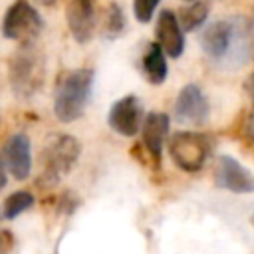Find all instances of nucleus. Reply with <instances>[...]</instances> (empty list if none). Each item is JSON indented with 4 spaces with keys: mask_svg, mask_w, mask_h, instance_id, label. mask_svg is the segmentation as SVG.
I'll return each instance as SVG.
<instances>
[{
    "mask_svg": "<svg viewBox=\"0 0 254 254\" xmlns=\"http://www.w3.org/2000/svg\"><path fill=\"white\" fill-rule=\"evenodd\" d=\"M206 16H208V4L202 2V0H192L189 6L181 8L177 18H179V24H181L183 32H192L198 26L204 24Z\"/></svg>",
    "mask_w": 254,
    "mask_h": 254,
    "instance_id": "15",
    "label": "nucleus"
},
{
    "mask_svg": "<svg viewBox=\"0 0 254 254\" xmlns=\"http://www.w3.org/2000/svg\"><path fill=\"white\" fill-rule=\"evenodd\" d=\"M246 91L250 93V97H252V101H254V73L248 77V81H246Z\"/></svg>",
    "mask_w": 254,
    "mask_h": 254,
    "instance_id": "22",
    "label": "nucleus"
},
{
    "mask_svg": "<svg viewBox=\"0 0 254 254\" xmlns=\"http://www.w3.org/2000/svg\"><path fill=\"white\" fill-rule=\"evenodd\" d=\"M44 56L34 44H20L8 62V79L16 97L30 99L44 83Z\"/></svg>",
    "mask_w": 254,
    "mask_h": 254,
    "instance_id": "2",
    "label": "nucleus"
},
{
    "mask_svg": "<svg viewBox=\"0 0 254 254\" xmlns=\"http://www.w3.org/2000/svg\"><path fill=\"white\" fill-rule=\"evenodd\" d=\"M159 2L161 0H133V14H135L137 22H141V24L151 22Z\"/></svg>",
    "mask_w": 254,
    "mask_h": 254,
    "instance_id": "18",
    "label": "nucleus"
},
{
    "mask_svg": "<svg viewBox=\"0 0 254 254\" xmlns=\"http://www.w3.org/2000/svg\"><path fill=\"white\" fill-rule=\"evenodd\" d=\"M44 28L42 16L28 0H16L4 14L2 34L18 44H34Z\"/></svg>",
    "mask_w": 254,
    "mask_h": 254,
    "instance_id": "5",
    "label": "nucleus"
},
{
    "mask_svg": "<svg viewBox=\"0 0 254 254\" xmlns=\"http://www.w3.org/2000/svg\"><path fill=\"white\" fill-rule=\"evenodd\" d=\"M155 34H157V44L161 46L165 56L179 58L183 54V50H185V32H183L175 12L163 10L159 14Z\"/></svg>",
    "mask_w": 254,
    "mask_h": 254,
    "instance_id": "12",
    "label": "nucleus"
},
{
    "mask_svg": "<svg viewBox=\"0 0 254 254\" xmlns=\"http://www.w3.org/2000/svg\"><path fill=\"white\" fill-rule=\"evenodd\" d=\"M93 85V71L87 67L67 69L60 75L54 93V113L58 121L71 123L83 115Z\"/></svg>",
    "mask_w": 254,
    "mask_h": 254,
    "instance_id": "1",
    "label": "nucleus"
},
{
    "mask_svg": "<svg viewBox=\"0 0 254 254\" xmlns=\"http://www.w3.org/2000/svg\"><path fill=\"white\" fill-rule=\"evenodd\" d=\"M141 67H143V75L149 83L159 85L165 81L167 77V60H165V52L161 50L159 44H149L147 52L141 60Z\"/></svg>",
    "mask_w": 254,
    "mask_h": 254,
    "instance_id": "14",
    "label": "nucleus"
},
{
    "mask_svg": "<svg viewBox=\"0 0 254 254\" xmlns=\"http://www.w3.org/2000/svg\"><path fill=\"white\" fill-rule=\"evenodd\" d=\"M125 28V18H123V10L119 4H111L109 10H107V22H105V32L107 36L115 38L123 32Z\"/></svg>",
    "mask_w": 254,
    "mask_h": 254,
    "instance_id": "17",
    "label": "nucleus"
},
{
    "mask_svg": "<svg viewBox=\"0 0 254 254\" xmlns=\"http://www.w3.org/2000/svg\"><path fill=\"white\" fill-rule=\"evenodd\" d=\"M14 246V236L10 230H0V254H8Z\"/></svg>",
    "mask_w": 254,
    "mask_h": 254,
    "instance_id": "20",
    "label": "nucleus"
},
{
    "mask_svg": "<svg viewBox=\"0 0 254 254\" xmlns=\"http://www.w3.org/2000/svg\"><path fill=\"white\" fill-rule=\"evenodd\" d=\"M185 2H192V0H185Z\"/></svg>",
    "mask_w": 254,
    "mask_h": 254,
    "instance_id": "25",
    "label": "nucleus"
},
{
    "mask_svg": "<svg viewBox=\"0 0 254 254\" xmlns=\"http://www.w3.org/2000/svg\"><path fill=\"white\" fill-rule=\"evenodd\" d=\"M145 113H143V103L135 97V95H125L121 99H117L109 113H107V123L109 127L123 135V137H133L141 131Z\"/></svg>",
    "mask_w": 254,
    "mask_h": 254,
    "instance_id": "6",
    "label": "nucleus"
},
{
    "mask_svg": "<svg viewBox=\"0 0 254 254\" xmlns=\"http://www.w3.org/2000/svg\"><path fill=\"white\" fill-rule=\"evenodd\" d=\"M32 204H34L32 192H28V190H16V192H12V194L4 200V216H6L8 220H12V218H16L18 214H22L24 210H28Z\"/></svg>",
    "mask_w": 254,
    "mask_h": 254,
    "instance_id": "16",
    "label": "nucleus"
},
{
    "mask_svg": "<svg viewBox=\"0 0 254 254\" xmlns=\"http://www.w3.org/2000/svg\"><path fill=\"white\" fill-rule=\"evenodd\" d=\"M169 133V117L163 111H151L145 115L141 125V143L155 167L161 165L163 145Z\"/></svg>",
    "mask_w": 254,
    "mask_h": 254,
    "instance_id": "9",
    "label": "nucleus"
},
{
    "mask_svg": "<svg viewBox=\"0 0 254 254\" xmlns=\"http://www.w3.org/2000/svg\"><path fill=\"white\" fill-rule=\"evenodd\" d=\"M232 38H234V28L230 22L226 20H218L214 24H210L202 36H200V46L204 50V54L212 60H220L228 54L230 46H232Z\"/></svg>",
    "mask_w": 254,
    "mask_h": 254,
    "instance_id": "13",
    "label": "nucleus"
},
{
    "mask_svg": "<svg viewBox=\"0 0 254 254\" xmlns=\"http://www.w3.org/2000/svg\"><path fill=\"white\" fill-rule=\"evenodd\" d=\"M208 117V101L202 89L194 83L185 85L175 101V119L181 125H202Z\"/></svg>",
    "mask_w": 254,
    "mask_h": 254,
    "instance_id": "8",
    "label": "nucleus"
},
{
    "mask_svg": "<svg viewBox=\"0 0 254 254\" xmlns=\"http://www.w3.org/2000/svg\"><path fill=\"white\" fill-rule=\"evenodd\" d=\"M6 187V167H4V161L0 159V190Z\"/></svg>",
    "mask_w": 254,
    "mask_h": 254,
    "instance_id": "21",
    "label": "nucleus"
},
{
    "mask_svg": "<svg viewBox=\"0 0 254 254\" xmlns=\"http://www.w3.org/2000/svg\"><path fill=\"white\" fill-rule=\"evenodd\" d=\"M214 185L230 192L248 194L254 192V175L234 157L222 155L214 167Z\"/></svg>",
    "mask_w": 254,
    "mask_h": 254,
    "instance_id": "7",
    "label": "nucleus"
},
{
    "mask_svg": "<svg viewBox=\"0 0 254 254\" xmlns=\"http://www.w3.org/2000/svg\"><path fill=\"white\" fill-rule=\"evenodd\" d=\"M252 224H254V216H252Z\"/></svg>",
    "mask_w": 254,
    "mask_h": 254,
    "instance_id": "24",
    "label": "nucleus"
},
{
    "mask_svg": "<svg viewBox=\"0 0 254 254\" xmlns=\"http://www.w3.org/2000/svg\"><path fill=\"white\" fill-rule=\"evenodd\" d=\"M242 133H244V137H246L248 141H252V143H254V107H252V109L246 113V117H244Z\"/></svg>",
    "mask_w": 254,
    "mask_h": 254,
    "instance_id": "19",
    "label": "nucleus"
},
{
    "mask_svg": "<svg viewBox=\"0 0 254 254\" xmlns=\"http://www.w3.org/2000/svg\"><path fill=\"white\" fill-rule=\"evenodd\" d=\"M81 145L71 135H54L46 141L42 151V183L54 187L62 175H67L79 159Z\"/></svg>",
    "mask_w": 254,
    "mask_h": 254,
    "instance_id": "3",
    "label": "nucleus"
},
{
    "mask_svg": "<svg viewBox=\"0 0 254 254\" xmlns=\"http://www.w3.org/2000/svg\"><path fill=\"white\" fill-rule=\"evenodd\" d=\"M169 153L179 169L196 173L210 155V139L198 131H177L169 141Z\"/></svg>",
    "mask_w": 254,
    "mask_h": 254,
    "instance_id": "4",
    "label": "nucleus"
},
{
    "mask_svg": "<svg viewBox=\"0 0 254 254\" xmlns=\"http://www.w3.org/2000/svg\"><path fill=\"white\" fill-rule=\"evenodd\" d=\"M38 2H40V4H44V6H52L56 0H38Z\"/></svg>",
    "mask_w": 254,
    "mask_h": 254,
    "instance_id": "23",
    "label": "nucleus"
},
{
    "mask_svg": "<svg viewBox=\"0 0 254 254\" xmlns=\"http://www.w3.org/2000/svg\"><path fill=\"white\" fill-rule=\"evenodd\" d=\"M95 0H69L67 2V26L75 42L85 44L95 32Z\"/></svg>",
    "mask_w": 254,
    "mask_h": 254,
    "instance_id": "11",
    "label": "nucleus"
},
{
    "mask_svg": "<svg viewBox=\"0 0 254 254\" xmlns=\"http://www.w3.org/2000/svg\"><path fill=\"white\" fill-rule=\"evenodd\" d=\"M4 167L16 181L28 179L32 171V153H30V139L24 133H14L4 143Z\"/></svg>",
    "mask_w": 254,
    "mask_h": 254,
    "instance_id": "10",
    "label": "nucleus"
}]
</instances>
